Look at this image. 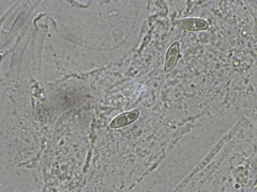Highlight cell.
I'll list each match as a JSON object with an SVG mask.
<instances>
[{
	"label": "cell",
	"mask_w": 257,
	"mask_h": 192,
	"mask_svg": "<svg viewBox=\"0 0 257 192\" xmlns=\"http://www.w3.org/2000/svg\"><path fill=\"white\" fill-rule=\"evenodd\" d=\"M139 116V111L134 109V110L130 111V112H125L120 115H117L116 118L113 120V122L111 123V127L112 128H123L128 126L131 123L135 122Z\"/></svg>",
	"instance_id": "1"
},
{
	"label": "cell",
	"mask_w": 257,
	"mask_h": 192,
	"mask_svg": "<svg viewBox=\"0 0 257 192\" xmlns=\"http://www.w3.org/2000/svg\"><path fill=\"white\" fill-rule=\"evenodd\" d=\"M180 57V44L178 42L173 43L168 48L165 58V71H171L178 62Z\"/></svg>",
	"instance_id": "2"
},
{
	"label": "cell",
	"mask_w": 257,
	"mask_h": 192,
	"mask_svg": "<svg viewBox=\"0 0 257 192\" xmlns=\"http://www.w3.org/2000/svg\"><path fill=\"white\" fill-rule=\"evenodd\" d=\"M181 28L189 31H199L208 28V23L204 19L199 18H187L180 23Z\"/></svg>",
	"instance_id": "3"
}]
</instances>
